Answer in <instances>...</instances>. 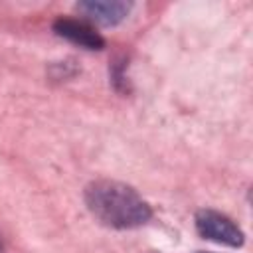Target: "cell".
I'll return each mask as SVG.
<instances>
[{
	"label": "cell",
	"mask_w": 253,
	"mask_h": 253,
	"mask_svg": "<svg viewBox=\"0 0 253 253\" xmlns=\"http://www.w3.org/2000/svg\"><path fill=\"white\" fill-rule=\"evenodd\" d=\"M85 204L101 223L115 229L138 227L152 215L150 206L134 188L115 180L91 182L85 188Z\"/></svg>",
	"instance_id": "cell-1"
},
{
	"label": "cell",
	"mask_w": 253,
	"mask_h": 253,
	"mask_svg": "<svg viewBox=\"0 0 253 253\" xmlns=\"http://www.w3.org/2000/svg\"><path fill=\"white\" fill-rule=\"evenodd\" d=\"M196 229L206 239H211L215 243L229 245V247H239L245 241V235L237 227V223L213 210H200L196 213Z\"/></svg>",
	"instance_id": "cell-2"
},
{
	"label": "cell",
	"mask_w": 253,
	"mask_h": 253,
	"mask_svg": "<svg viewBox=\"0 0 253 253\" xmlns=\"http://www.w3.org/2000/svg\"><path fill=\"white\" fill-rule=\"evenodd\" d=\"M77 10L91 22L101 26H115L126 18L130 12V4L123 0H87L79 2Z\"/></svg>",
	"instance_id": "cell-3"
},
{
	"label": "cell",
	"mask_w": 253,
	"mask_h": 253,
	"mask_svg": "<svg viewBox=\"0 0 253 253\" xmlns=\"http://www.w3.org/2000/svg\"><path fill=\"white\" fill-rule=\"evenodd\" d=\"M53 30L57 36H61V38L69 40L71 43H77L85 49H103L105 47V40L95 32V28H91L83 20L57 18L53 22Z\"/></svg>",
	"instance_id": "cell-4"
},
{
	"label": "cell",
	"mask_w": 253,
	"mask_h": 253,
	"mask_svg": "<svg viewBox=\"0 0 253 253\" xmlns=\"http://www.w3.org/2000/svg\"><path fill=\"white\" fill-rule=\"evenodd\" d=\"M2 251H4V249H2V241H0V253H2Z\"/></svg>",
	"instance_id": "cell-5"
},
{
	"label": "cell",
	"mask_w": 253,
	"mask_h": 253,
	"mask_svg": "<svg viewBox=\"0 0 253 253\" xmlns=\"http://www.w3.org/2000/svg\"><path fill=\"white\" fill-rule=\"evenodd\" d=\"M198 253H206V251H198Z\"/></svg>",
	"instance_id": "cell-6"
}]
</instances>
